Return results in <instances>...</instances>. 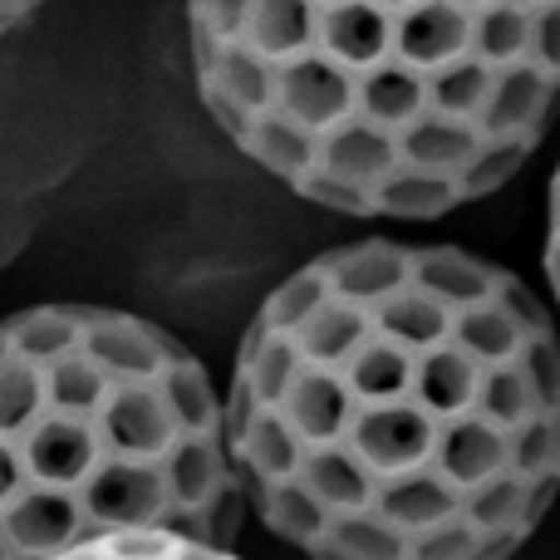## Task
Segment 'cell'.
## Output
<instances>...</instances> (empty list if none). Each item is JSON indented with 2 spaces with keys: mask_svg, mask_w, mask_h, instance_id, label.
I'll list each match as a JSON object with an SVG mask.
<instances>
[{
  "mask_svg": "<svg viewBox=\"0 0 560 560\" xmlns=\"http://www.w3.org/2000/svg\"><path fill=\"white\" fill-rule=\"evenodd\" d=\"M217 133L359 222L502 192L560 114V0H187Z\"/></svg>",
  "mask_w": 560,
  "mask_h": 560,
  "instance_id": "1",
  "label": "cell"
},
{
  "mask_svg": "<svg viewBox=\"0 0 560 560\" xmlns=\"http://www.w3.org/2000/svg\"><path fill=\"white\" fill-rule=\"evenodd\" d=\"M502 276L492 295L457 305L447 335L408 345L319 271V300L295 325H246L226 404L285 428L290 482L329 516L374 512L408 536L463 516L512 467V428L541 413L526 354L546 329L502 305Z\"/></svg>",
  "mask_w": 560,
  "mask_h": 560,
  "instance_id": "2",
  "label": "cell"
},
{
  "mask_svg": "<svg viewBox=\"0 0 560 560\" xmlns=\"http://www.w3.org/2000/svg\"><path fill=\"white\" fill-rule=\"evenodd\" d=\"M177 359V354H173ZM104 349L98 305L0 319V560H45L167 512L177 418L158 374Z\"/></svg>",
  "mask_w": 560,
  "mask_h": 560,
  "instance_id": "3",
  "label": "cell"
},
{
  "mask_svg": "<svg viewBox=\"0 0 560 560\" xmlns=\"http://www.w3.org/2000/svg\"><path fill=\"white\" fill-rule=\"evenodd\" d=\"M167 477V506H202L217 492V482L232 477V457H226L222 428L207 433H177V443L163 457Z\"/></svg>",
  "mask_w": 560,
  "mask_h": 560,
  "instance_id": "4",
  "label": "cell"
},
{
  "mask_svg": "<svg viewBox=\"0 0 560 560\" xmlns=\"http://www.w3.org/2000/svg\"><path fill=\"white\" fill-rule=\"evenodd\" d=\"M45 560H236V556L217 551V546L177 541L163 526H128V532H108L98 541L69 546V551L45 556Z\"/></svg>",
  "mask_w": 560,
  "mask_h": 560,
  "instance_id": "5",
  "label": "cell"
},
{
  "mask_svg": "<svg viewBox=\"0 0 560 560\" xmlns=\"http://www.w3.org/2000/svg\"><path fill=\"white\" fill-rule=\"evenodd\" d=\"M246 506H252V512L266 522V532L280 536V541H290V546H300V551H305V546H315L319 536L329 532V512L300 482L261 487L256 497H246Z\"/></svg>",
  "mask_w": 560,
  "mask_h": 560,
  "instance_id": "6",
  "label": "cell"
},
{
  "mask_svg": "<svg viewBox=\"0 0 560 560\" xmlns=\"http://www.w3.org/2000/svg\"><path fill=\"white\" fill-rule=\"evenodd\" d=\"M167 398V413L177 418L183 433H207V428H222V398H217L207 369L197 364L192 349H183L177 359H167V369L158 374Z\"/></svg>",
  "mask_w": 560,
  "mask_h": 560,
  "instance_id": "7",
  "label": "cell"
},
{
  "mask_svg": "<svg viewBox=\"0 0 560 560\" xmlns=\"http://www.w3.org/2000/svg\"><path fill=\"white\" fill-rule=\"evenodd\" d=\"M325 541L345 546V551L359 560H404L408 556V532H398L394 522H384V516H374V512L329 516Z\"/></svg>",
  "mask_w": 560,
  "mask_h": 560,
  "instance_id": "8",
  "label": "cell"
},
{
  "mask_svg": "<svg viewBox=\"0 0 560 560\" xmlns=\"http://www.w3.org/2000/svg\"><path fill=\"white\" fill-rule=\"evenodd\" d=\"M512 472H560V413H532L512 428Z\"/></svg>",
  "mask_w": 560,
  "mask_h": 560,
  "instance_id": "9",
  "label": "cell"
},
{
  "mask_svg": "<svg viewBox=\"0 0 560 560\" xmlns=\"http://www.w3.org/2000/svg\"><path fill=\"white\" fill-rule=\"evenodd\" d=\"M202 546H217V551H232L236 546V532H242V522H246V492H242V482L236 477H226V482H217V492L207 497L202 506Z\"/></svg>",
  "mask_w": 560,
  "mask_h": 560,
  "instance_id": "10",
  "label": "cell"
},
{
  "mask_svg": "<svg viewBox=\"0 0 560 560\" xmlns=\"http://www.w3.org/2000/svg\"><path fill=\"white\" fill-rule=\"evenodd\" d=\"M477 526L467 516H443L433 526H418L408 536V560H467L477 546Z\"/></svg>",
  "mask_w": 560,
  "mask_h": 560,
  "instance_id": "11",
  "label": "cell"
},
{
  "mask_svg": "<svg viewBox=\"0 0 560 560\" xmlns=\"http://www.w3.org/2000/svg\"><path fill=\"white\" fill-rule=\"evenodd\" d=\"M541 266H546V285H551L556 310H560V163L551 173V192H546V252H541Z\"/></svg>",
  "mask_w": 560,
  "mask_h": 560,
  "instance_id": "12",
  "label": "cell"
},
{
  "mask_svg": "<svg viewBox=\"0 0 560 560\" xmlns=\"http://www.w3.org/2000/svg\"><path fill=\"white\" fill-rule=\"evenodd\" d=\"M556 492H560V472H541V477H532V482H526V506H522L526 536L541 526V516H546V506L556 502Z\"/></svg>",
  "mask_w": 560,
  "mask_h": 560,
  "instance_id": "13",
  "label": "cell"
},
{
  "mask_svg": "<svg viewBox=\"0 0 560 560\" xmlns=\"http://www.w3.org/2000/svg\"><path fill=\"white\" fill-rule=\"evenodd\" d=\"M522 541H526V532H516V526H502V532H482L467 560H512L516 551H522Z\"/></svg>",
  "mask_w": 560,
  "mask_h": 560,
  "instance_id": "14",
  "label": "cell"
},
{
  "mask_svg": "<svg viewBox=\"0 0 560 560\" xmlns=\"http://www.w3.org/2000/svg\"><path fill=\"white\" fill-rule=\"evenodd\" d=\"M39 5H45V0H0V39H5L10 30L25 25V20L35 15Z\"/></svg>",
  "mask_w": 560,
  "mask_h": 560,
  "instance_id": "15",
  "label": "cell"
},
{
  "mask_svg": "<svg viewBox=\"0 0 560 560\" xmlns=\"http://www.w3.org/2000/svg\"><path fill=\"white\" fill-rule=\"evenodd\" d=\"M305 556L310 560H359V556H349L345 546H335V541H325V536H319L315 546H305Z\"/></svg>",
  "mask_w": 560,
  "mask_h": 560,
  "instance_id": "16",
  "label": "cell"
},
{
  "mask_svg": "<svg viewBox=\"0 0 560 560\" xmlns=\"http://www.w3.org/2000/svg\"><path fill=\"white\" fill-rule=\"evenodd\" d=\"M404 560H408V556H404Z\"/></svg>",
  "mask_w": 560,
  "mask_h": 560,
  "instance_id": "17",
  "label": "cell"
}]
</instances>
